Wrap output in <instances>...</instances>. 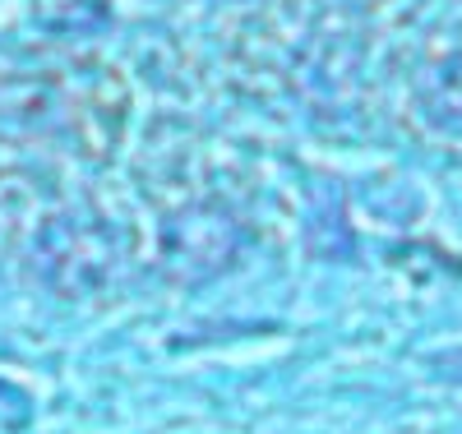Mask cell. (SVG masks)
I'll return each instance as SVG.
<instances>
[{
	"instance_id": "7a4b0ae2",
	"label": "cell",
	"mask_w": 462,
	"mask_h": 434,
	"mask_svg": "<svg viewBox=\"0 0 462 434\" xmlns=\"http://www.w3.org/2000/svg\"><path fill=\"white\" fill-rule=\"evenodd\" d=\"M241 250V231L217 208H185L162 226V268L176 282L213 278Z\"/></svg>"
},
{
	"instance_id": "6da1fadb",
	"label": "cell",
	"mask_w": 462,
	"mask_h": 434,
	"mask_svg": "<svg viewBox=\"0 0 462 434\" xmlns=\"http://www.w3.org/2000/svg\"><path fill=\"white\" fill-rule=\"evenodd\" d=\"M37 278L56 296H93L97 287L111 282L121 241L116 231L102 226V217H51L37 231Z\"/></svg>"
},
{
	"instance_id": "3957f363",
	"label": "cell",
	"mask_w": 462,
	"mask_h": 434,
	"mask_svg": "<svg viewBox=\"0 0 462 434\" xmlns=\"http://www.w3.org/2000/svg\"><path fill=\"white\" fill-rule=\"evenodd\" d=\"M420 111L430 115V125L462 134V56H448L420 78Z\"/></svg>"
}]
</instances>
